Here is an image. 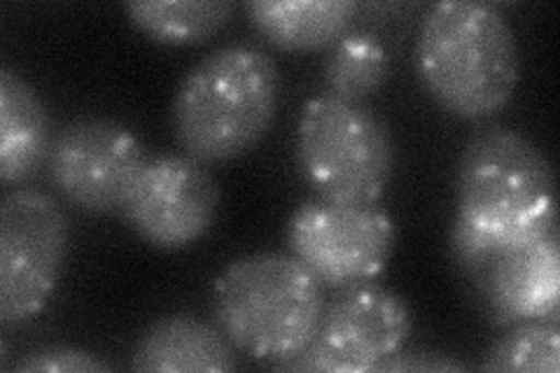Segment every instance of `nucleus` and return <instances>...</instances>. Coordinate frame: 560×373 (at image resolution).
Returning a JSON list of instances; mask_svg holds the SVG:
<instances>
[{"label":"nucleus","mask_w":560,"mask_h":373,"mask_svg":"<svg viewBox=\"0 0 560 373\" xmlns=\"http://www.w3.org/2000/svg\"><path fill=\"white\" fill-rule=\"evenodd\" d=\"M486 315L500 327L533 319L558 323L560 247L558 229L535 241L502 247L488 269L471 282Z\"/></svg>","instance_id":"obj_11"},{"label":"nucleus","mask_w":560,"mask_h":373,"mask_svg":"<svg viewBox=\"0 0 560 373\" xmlns=\"http://www.w3.org/2000/svg\"><path fill=\"white\" fill-rule=\"evenodd\" d=\"M148 148L110 117H78L55 133L47 175L59 197L90 215H121Z\"/></svg>","instance_id":"obj_8"},{"label":"nucleus","mask_w":560,"mask_h":373,"mask_svg":"<svg viewBox=\"0 0 560 373\" xmlns=\"http://www.w3.org/2000/svg\"><path fill=\"white\" fill-rule=\"evenodd\" d=\"M294 154L320 199L378 203L395 171L393 131L366 103L320 94L296 124Z\"/></svg>","instance_id":"obj_5"},{"label":"nucleus","mask_w":560,"mask_h":373,"mask_svg":"<svg viewBox=\"0 0 560 373\" xmlns=\"http://www.w3.org/2000/svg\"><path fill=\"white\" fill-rule=\"evenodd\" d=\"M413 329V317L390 288L378 282L337 290L327 301L318 334L313 343L290 362L273 369L364 373L374 371L397 350L405 348Z\"/></svg>","instance_id":"obj_9"},{"label":"nucleus","mask_w":560,"mask_h":373,"mask_svg":"<svg viewBox=\"0 0 560 373\" xmlns=\"http://www.w3.org/2000/svg\"><path fill=\"white\" fill-rule=\"evenodd\" d=\"M416 70L425 92L460 119H488L512 101L521 75L510 20L483 0H442L416 35Z\"/></svg>","instance_id":"obj_2"},{"label":"nucleus","mask_w":560,"mask_h":373,"mask_svg":"<svg viewBox=\"0 0 560 373\" xmlns=\"http://www.w3.org/2000/svg\"><path fill=\"white\" fill-rule=\"evenodd\" d=\"M253 28L283 51H318L350 31L353 0H253L243 8Z\"/></svg>","instance_id":"obj_14"},{"label":"nucleus","mask_w":560,"mask_h":373,"mask_svg":"<svg viewBox=\"0 0 560 373\" xmlns=\"http://www.w3.org/2000/svg\"><path fill=\"white\" fill-rule=\"evenodd\" d=\"M490 373H558L560 329L558 323L533 319L518 323L493 343L479 366Z\"/></svg>","instance_id":"obj_17"},{"label":"nucleus","mask_w":560,"mask_h":373,"mask_svg":"<svg viewBox=\"0 0 560 373\" xmlns=\"http://www.w3.org/2000/svg\"><path fill=\"white\" fill-rule=\"evenodd\" d=\"M290 255L320 280L346 290L381 276L395 250V222L376 203L308 199L288 222Z\"/></svg>","instance_id":"obj_7"},{"label":"nucleus","mask_w":560,"mask_h":373,"mask_svg":"<svg viewBox=\"0 0 560 373\" xmlns=\"http://www.w3.org/2000/svg\"><path fill=\"white\" fill-rule=\"evenodd\" d=\"M220 185L213 171L185 152L150 154L140 168L121 218L156 250H185L213 229Z\"/></svg>","instance_id":"obj_10"},{"label":"nucleus","mask_w":560,"mask_h":373,"mask_svg":"<svg viewBox=\"0 0 560 373\" xmlns=\"http://www.w3.org/2000/svg\"><path fill=\"white\" fill-rule=\"evenodd\" d=\"M280 73L271 55L250 43H230L187 70L171 103L175 143L203 164L232 162L271 131Z\"/></svg>","instance_id":"obj_1"},{"label":"nucleus","mask_w":560,"mask_h":373,"mask_svg":"<svg viewBox=\"0 0 560 373\" xmlns=\"http://www.w3.org/2000/svg\"><path fill=\"white\" fill-rule=\"evenodd\" d=\"M374 371L383 373H397V371H467V364L460 362L453 354L444 352H430V350H397L393 358L381 362Z\"/></svg>","instance_id":"obj_19"},{"label":"nucleus","mask_w":560,"mask_h":373,"mask_svg":"<svg viewBox=\"0 0 560 373\" xmlns=\"http://www.w3.org/2000/svg\"><path fill=\"white\" fill-rule=\"evenodd\" d=\"M70 250V224L47 191L16 187L0 199V323H28L55 294Z\"/></svg>","instance_id":"obj_6"},{"label":"nucleus","mask_w":560,"mask_h":373,"mask_svg":"<svg viewBox=\"0 0 560 373\" xmlns=\"http://www.w3.org/2000/svg\"><path fill=\"white\" fill-rule=\"evenodd\" d=\"M14 371L22 373H105L110 364L96 358L94 352L75 346H40L14 364Z\"/></svg>","instance_id":"obj_18"},{"label":"nucleus","mask_w":560,"mask_h":373,"mask_svg":"<svg viewBox=\"0 0 560 373\" xmlns=\"http://www.w3.org/2000/svg\"><path fill=\"white\" fill-rule=\"evenodd\" d=\"M327 306L325 288L294 255L261 250L224 266L210 292V313L230 343L278 366L313 343Z\"/></svg>","instance_id":"obj_4"},{"label":"nucleus","mask_w":560,"mask_h":373,"mask_svg":"<svg viewBox=\"0 0 560 373\" xmlns=\"http://www.w3.org/2000/svg\"><path fill=\"white\" fill-rule=\"evenodd\" d=\"M238 350L215 323L191 313L156 317L136 339L133 371L226 373L238 369Z\"/></svg>","instance_id":"obj_12"},{"label":"nucleus","mask_w":560,"mask_h":373,"mask_svg":"<svg viewBox=\"0 0 560 373\" xmlns=\"http://www.w3.org/2000/svg\"><path fill=\"white\" fill-rule=\"evenodd\" d=\"M455 220L498 250L558 229L549 156L504 124H486L467 138L455 171Z\"/></svg>","instance_id":"obj_3"},{"label":"nucleus","mask_w":560,"mask_h":373,"mask_svg":"<svg viewBox=\"0 0 560 373\" xmlns=\"http://www.w3.org/2000/svg\"><path fill=\"white\" fill-rule=\"evenodd\" d=\"M121 8L140 33L168 47L213 40L238 10L232 0H131Z\"/></svg>","instance_id":"obj_15"},{"label":"nucleus","mask_w":560,"mask_h":373,"mask_svg":"<svg viewBox=\"0 0 560 373\" xmlns=\"http://www.w3.org/2000/svg\"><path fill=\"white\" fill-rule=\"evenodd\" d=\"M49 113L38 92L16 73L0 68V177L5 185L31 183L47 168L51 150Z\"/></svg>","instance_id":"obj_13"},{"label":"nucleus","mask_w":560,"mask_h":373,"mask_svg":"<svg viewBox=\"0 0 560 373\" xmlns=\"http://www.w3.org/2000/svg\"><path fill=\"white\" fill-rule=\"evenodd\" d=\"M390 75L388 49L370 31L343 33L327 47L323 63L325 94L341 101L364 103Z\"/></svg>","instance_id":"obj_16"}]
</instances>
